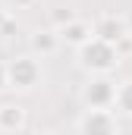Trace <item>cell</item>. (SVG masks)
<instances>
[{
    "instance_id": "6da1fadb",
    "label": "cell",
    "mask_w": 132,
    "mask_h": 135,
    "mask_svg": "<svg viewBox=\"0 0 132 135\" xmlns=\"http://www.w3.org/2000/svg\"><path fill=\"white\" fill-rule=\"evenodd\" d=\"M79 63H82V69H88V72H95V75H107L110 69H116L120 54H116L113 44L91 38V41H85V44L79 47Z\"/></svg>"
},
{
    "instance_id": "7a4b0ae2",
    "label": "cell",
    "mask_w": 132,
    "mask_h": 135,
    "mask_svg": "<svg viewBox=\"0 0 132 135\" xmlns=\"http://www.w3.org/2000/svg\"><path fill=\"white\" fill-rule=\"evenodd\" d=\"M41 82V66L35 57H16L6 63V85L10 88H19V91H29Z\"/></svg>"
},
{
    "instance_id": "3957f363",
    "label": "cell",
    "mask_w": 132,
    "mask_h": 135,
    "mask_svg": "<svg viewBox=\"0 0 132 135\" xmlns=\"http://www.w3.org/2000/svg\"><path fill=\"white\" fill-rule=\"evenodd\" d=\"M91 35L98 38V41H107V44H120L126 35H129V22H126V16H116V13H104L95 19V25H91Z\"/></svg>"
},
{
    "instance_id": "277c9868",
    "label": "cell",
    "mask_w": 132,
    "mask_h": 135,
    "mask_svg": "<svg viewBox=\"0 0 132 135\" xmlns=\"http://www.w3.org/2000/svg\"><path fill=\"white\" fill-rule=\"evenodd\" d=\"M79 132L82 135H120L113 110H85V116L79 119Z\"/></svg>"
},
{
    "instance_id": "5b68a950",
    "label": "cell",
    "mask_w": 132,
    "mask_h": 135,
    "mask_svg": "<svg viewBox=\"0 0 132 135\" xmlns=\"http://www.w3.org/2000/svg\"><path fill=\"white\" fill-rule=\"evenodd\" d=\"M85 104L88 110H110L113 107V98H116V85L107 79V75H98L91 79V85H85Z\"/></svg>"
},
{
    "instance_id": "8992f818",
    "label": "cell",
    "mask_w": 132,
    "mask_h": 135,
    "mask_svg": "<svg viewBox=\"0 0 132 135\" xmlns=\"http://www.w3.org/2000/svg\"><path fill=\"white\" fill-rule=\"evenodd\" d=\"M29 123L25 107L19 104H0V132H22Z\"/></svg>"
},
{
    "instance_id": "52a82bcc",
    "label": "cell",
    "mask_w": 132,
    "mask_h": 135,
    "mask_svg": "<svg viewBox=\"0 0 132 135\" xmlns=\"http://www.w3.org/2000/svg\"><path fill=\"white\" fill-rule=\"evenodd\" d=\"M57 35H60V44L66 41V44H72L76 50H79L85 41H91V38H95V35H91V22H85V19H72V22L63 25Z\"/></svg>"
},
{
    "instance_id": "ba28073f",
    "label": "cell",
    "mask_w": 132,
    "mask_h": 135,
    "mask_svg": "<svg viewBox=\"0 0 132 135\" xmlns=\"http://www.w3.org/2000/svg\"><path fill=\"white\" fill-rule=\"evenodd\" d=\"M32 50L41 57H50L60 50V35L57 32H35L32 35Z\"/></svg>"
},
{
    "instance_id": "9c48e42d",
    "label": "cell",
    "mask_w": 132,
    "mask_h": 135,
    "mask_svg": "<svg viewBox=\"0 0 132 135\" xmlns=\"http://www.w3.org/2000/svg\"><path fill=\"white\" fill-rule=\"evenodd\" d=\"M113 107H116V110H123L126 116H132V79H129V82H123V85H116Z\"/></svg>"
},
{
    "instance_id": "30bf717a",
    "label": "cell",
    "mask_w": 132,
    "mask_h": 135,
    "mask_svg": "<svg viewBox=\"0 0 132 135\" xmlns=\"http://www.w3.org/2000/svg\"><path fill=\"white\" fill-rule=\"evenodd\" d=\"M72 19H79L76 16V9H69V6H57L54 13H50V22H54V32H60L63 25H69Z\"/></svg>"
},
{
    "instance_id": "8fae6325",
    "label": "cell",
    "mask_w": 132,
    "mask_h": 135,
    "mask_svg": "<svg viewBox=\"0 0 132 135\" xmlns=\"http://www.w3.org/2000/svg\"><path fill=\"white\" fill-rule=\"evenodd\" d=\"M16 28H19V22H16V19H6V22H3V28H0V38H13Z\"/></svg>"
},
{
    "instance_id": "7c38bea8",
    "label": "cell",
    "mask_w": 132,
    "mask_h": 135,
    "mask_svg": "<svg viewBox=\"0 0 132 135\" xmlns=\"http://www.w3.org/2000/svg\"><path fill=\"white\" fill-rule=\"evenodd\" d=\"M3 88H10V85H6V63H0V91H3Z\"/></svg>"
},
{
    "instance_id": "4fadbf2b",
    "label": "cell",
    "mask_w": 132,
    "mask_h": 135,
    "mask_svg": "<svg viewBox=\"0 0 132 135\" xmlns=\"http://www.w3.org/2000/svg\"><path fill=\"white\" fill-rule=\"evenodd\" d=\"M6 19H10V16H6V9L0 6V28H3V22H6Z\"/></svg>"
},
{
    "instance_id": "5bb4252c",
    "label": "cell",
    "mask_w": 132,
    "mask_h": 135,
    "mask_svg": "<svg viewBox=\"0 0 132 135\" xmlns=\"http://www.w3.org/2000/svg\"><path fill=\"white\" fill-rule=\"evenodd\" d=\"M29 3H32V0H16V6H29Z\"/></svg>"
},
{
    "instance_id": "9a60e30c",
    "label": "cell",
    "mask_w": 132,
    "mask_h": 135,
    "mask_svg": "<svg viewBox=\"0 0 132 135\" xmlns=\"http://www.w3.org/2000/svg\"><path fill=\"white\" fill-rule=\"evenodd\" d=\"M38 135H50V132H38Z\"/></svg>"
}]
</instances>
